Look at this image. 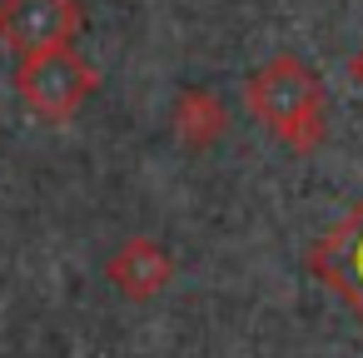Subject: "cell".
I'll list each match as a JSON object with an SVG mask.
<instances>
[{"label": "cell", "mask_w": 363, "mask_h": 358, "mask_svg": "<svg viewBox=\"0 0 363 358\" xmlns=\"http://www.w3.org/2000/svg\"><path fill=\"white\" fill-rule=\"evenodd\" d=\"M249 110L274 140L294 150H308L323 135V85L294 55H279L249 80Z\"/></svg>", "instance_id": "cell-1"}, {"label": "cell", "mask_w": 363, "mask_h": 358, "mask_svg": "<svg viewBox=\"0 0 363 358\" xmlns=\"http://www.w3.org/2000/svg\"><path fill=\"white\" fill-rule=\"evenodd\" d=\"M16 90H21L26 110H35L50 125H60L95 95V70L70 45H55V50H40V55H21Z\"/></svg>", "instance_id": "cell-2"}, {"label": "cell", "mask_w": 363, "mask_h": 358, "mask_svg": "<svg viewBox=\"0 0 363 358\" xmlns=\"http://www.w3.org/2000/svg\"><path fill=\"white\" fill-rule=\"evenodd\" d=\"M75 30H80L75 0H0V45H11L16 55L70 45Z\"/></svg>", "instance_id": "cell-3"}, {"label": "cell", "mask_w": 363, "mask_h": 358, "mask_svg": "<svg viewBox=\"0 0 363 358\" xmlns=\"http://www.w3.org/2000/svg\"><path fill=\"white\" fill-rule=\"evenodd\" d=\"M308 264H313V269H318V274H323L358 313H363V204H358V209H353V214H348L313 254H308Z\"/></svg>", "instance_id": "cell-4"}, {"label": "cell", "mask_w": 363, "mask_h": 358, "mask_svg": "<svg viewBox=\"0 0 363 358\" xmlns=\"http://www.w3.org/2000/svg\"><path fill=\"white\" fill-rule=\"evenodd\" d=\"M169 274H174L169 254H164L160 244H150V239H130V244L110 259V279H115L130 298H150V293H160V289L169 284Z\"/></svg>", "instance_id": "cell-5"}, {"label": "cell", "mask_w": 363, "mask_h": 358, "mask_svg": "<svg viewBox=\"0 0 363 358\" xmlns=\"http://www.w3.org/2000/svg\"><path fill=\"white\" fill-rule=\"evenodd\" d=\"M219 120H224V115H219V105H214L204 90H194V95L179 100V130H184L194 145L214 140V135H219Z\"/></svg>", "instance_id": "cell-6"}]
</instances>
